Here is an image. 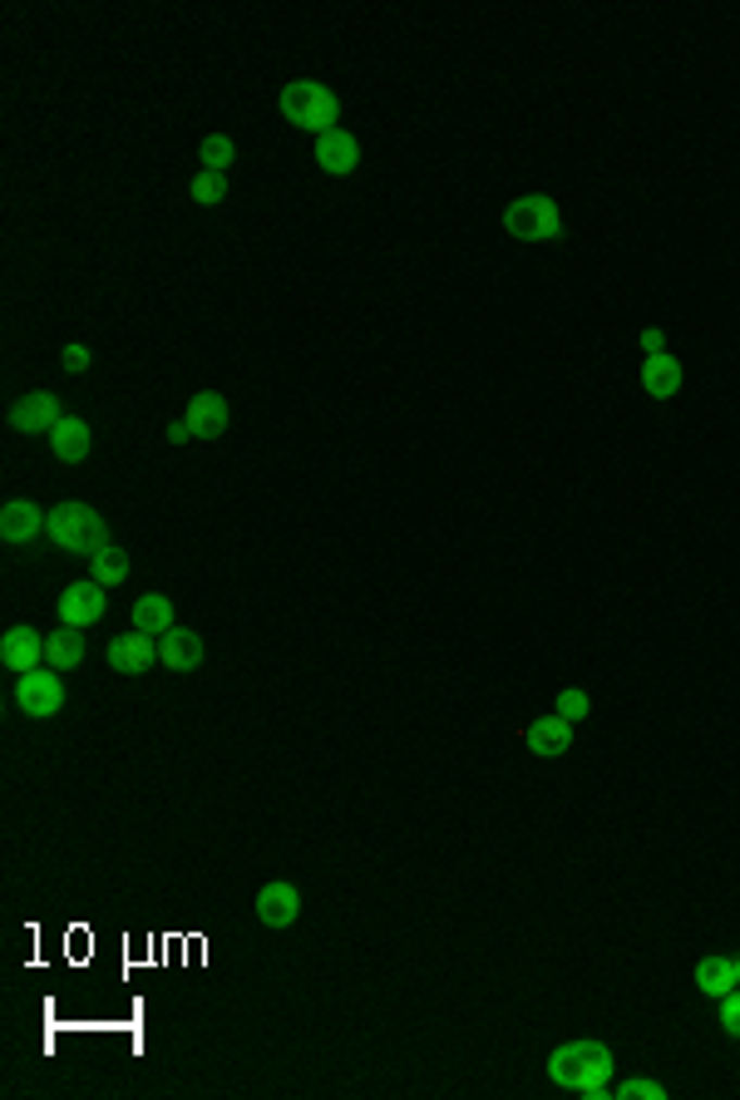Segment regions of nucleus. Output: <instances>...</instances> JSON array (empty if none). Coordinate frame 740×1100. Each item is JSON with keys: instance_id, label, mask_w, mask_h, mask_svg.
<instances>
[{"instance_id": "nucleus-16", "label": "nucleus", "mask_w": 740, "mask_h": 1100, "mask_svg": "<svg viewBox=\"0 0 740 1100\" xmlns=\"http://www.w3.org/2000/svg\"><path fill=\"white\" fill-rule=\"evenodd\" d=\"M50 449H54V460H65V464H79L89 454V425L79 415H65L60 425L50 429Z\"/></svg>"}, {"instance_id": "nucleus-26", "label": "nucleus", "mask_w": 740, "mask_h": 1100, "mask_svg": "<svg viewBox=\"0 0 740 1100\" xmlns=\"http://www.w3.org/2000/svg\"><path fill=\"white\" fill-rule=\"evenodd\" d=\"M553 711H559V716H568V721H582V716H588V696H582V691H563Z\"/></svg>"}, {"instance_id": "nucleus-9", "label": "nucleus", "mask_w": 740, "mask_h": 1100, "mask_svg": "<svg viewBox=\"0 0 740 1100\" xmlns=\"http://www.w3.org/2000/svg\"><path fill=\"white\" fill-rule=\"evenodd\" d=\"M0 662L11 666L15 676L40 672L45 666V637L35 627H11L5 637H0Z\"/></svg>"}, {"instance_id": "nucleus-3", "label": "nucleus", "mask_w": 740, "mask_h": 1100, "mask_svg": "<svg viewBox=\"0 0 740 1100\" xmlns=\"http://www.w3.org/2000/svg\"><path fill=\"white\" fill-rule=\"evenodd\" d=\"M45 534H50L54 548H65V553H79V558H95L99 548H109V524L99 518L89 503H60V509H50V524H45Z\"/></svg>"}, {"instance_id": "nucleus-24", "label": "nucleus", "mask_w": 740, "mask_h": 1100, "mask_svg": "<svg viewBox=\"0 0 740 1100\" xmlns=\"http://www.w3.org/2000/svg\"><path fill=\"white\" fill-rule=\"evenodd\" d=\"M60 365H65L70 375H89V346H79V341H70L65 351H60Z\"/></svg>"}, {"instance_id": "nucleus-18", "label": "nucleus", "mask_w": 740, "mask_h": 1100, "mask_svg": "<svg viewBox=\"0 0 740 1100\" xmlns=\"http://www.w3.org/2000/svg\"><path fill=\"white\" fill-rule=\"evenodd\" d=\"M528 740H534V755H548V760H553V755H563V750L573 746V721L553 711V716H543L534 730H528Z\"/></svg>"}, {"instance_id": "nucleus-12", "label": "nucleus", "mask_w": 740, "mask_h": 1100, "mask_svg": "<svg viewBox=\"0 0 740 1100\" xmlns=\"http://www.w3.org/2000/svg\"><path fill=\"white\" fill-rule=\"evenodd\" d=\"M45 524H50V513H40L30 499H11L0 509V538L5 543H30L35 534H45Z\"/></svg>"}, {"instance_id": "nucleus-5", "label": "nucleus", "mask_w": 740, "mask_h": 1100, "mask_svg": "<svg viewBox=\"0 0 740 1100\" xmlns=\"http://www.w3.org/2000/svg\"><path fill=\"white\" fill-rule=\"evenodd\" d=\"M15 705H21L25 716H35V721L54 716V711L65 705V682H60V672H50V666H40V672H25L21 682H15Z\"/></svg>"}, {"instance_id": "nucleus-7", "label": "nucleus", "mask_w": 740, "mask_h": 1100, "mask_svg": "<svg viewBox=\"0 0 740 1100\" xmlns=\"http://www.w3.org/2000/svg\"><path fill=\"white\" fill-rule=\"evenodd\" d=\"M109 666L124 676H143L149 666H159V637L149 632H124L109 641Z\"/></svg>"}, {"instance_id": "nucleus-29", "label": "nucleus", "mask_w": 740, "mask_h": 1100, "mask_svg": "<svg viewBox=\"0 0 740 1100\" xmlns=\"http://www.w3.org/2000/svg\"><path fill=\"white\" fill-rule=\"evenodd\" d=\"M642 1100H666V1090L656 1080H642Z\"/></svg>"}, {"instance_id": "nucleus-25", "label": "nucleus", "mask_w": 740, "mask_h": 1100, "mask_svg": "<svg viewBox=\"0 0 740 1100\" xmlns=\"http://www.w3.org/2000/svg\"><path fill=\"white\" fill-rule=\"evenodd\" d=\"M720 1026H726V1037H740V987L720 997Z\"/></svg>"}, {"instance_id": "nucleus-22", "label": "nucleus", "mask_w": 740, "mask_h": 1100, "mask_svg": "<svg viewBox=\"0 0 740 1100\" xmlns=\"http://www.w3.org/2000/svg\"><path fill=\"white\" fill-rule=\"evenodd\" d=\"M198 159H203V173H227L233 168V159H237V149H233L227 134H208L203 149H198Z\"/></svg>"}, {"instance_id": "nucleus-23", "label": "nucleus", "mask_w": 740, "mask_h": 1100, "mask_svg": "<svg viewBox=\"0 0 740 1100\" xmlns=\"http://www.w3.org/2000/svg\"><path fill=\"white\" fill-rule=\"evenodd\" d=\"M223 198H227V178H223V173H198V178H193V203L213 208V203H223Z\"/></svg>"}, {"instance_id": "nucleus-4", "label": "nucleus", "mask_w": 740, "mask_h": 1100, "mask_svg": "<svg viewBox=\"0 0 740 1100\" xmlns=\"http://www.w3.org/2000/svg\"><path fill=\"white\" fill-rule=\"evenodd\" d=\"M504 227L518 237V242H559L563 233V217H559V203L548 192H528L518 203L504 208Z\"/></svg>"}, {"instance_id": "nucleus-27", "label": "nucleus", "mask_w": 740, "mask_h": 1100, "mask_svg": "<svg viewBox=\"0 0 740 1100\" xmlns=\"http://www.w3.org/2000/svg\"><path fill=\"white\" fill-rule=\"evenodd\" d=\"M642 346H647V355H662V351H666L662 332H642Z\"/></svg>"}, {"instance_id": "nucleus-30", "label": "nucleus", "mask_w": 740, "mask_h": 1100, "mask_svg": "<svg viewBox=\"0 0 740 1100\" xmlns=\"http://www.w3.org/2000/svg\"><path fill=\"white\" fill-rule=\"evenodd\" d=\"M736 987H740V962H736Z\"/></svg>"}, {"instance_id": "nucleus-21", "label": "nucleus", "mask_w": 740, "mask_h": 1100, "mask_svg": "<svg viewBox=\"0 0 740 1100\" xmlns=\"http://www.w3.org/2000/svg\"><path fill=\"white\" fill-rule=\"evenodd\" d=\"M89 567H95V583H99V588H118V583L129 577V553L109 543V548H99V553L89 558Z\"/></svg>"}, {"instance_id": "nucleus-17", "label": "nucleus", "mask_w": 740, "mask_h": 1100, "mask_svg": "<svg viewBox=\"0 0 740 1100\" xmlns=\"http://www.w3.org/2000/svg\"><path fill=\"white\" fill-rule=\"evenodd\" d=\"M642 385L652 400H672L676 390H681V365H676V355H647L642 365Z\"/></svg>"}, {"instance_id": "nucleus-13", "label": "nucleus", "mask_w": 740, "mask_h": 1100, "mask_svg": "<svg viewBox=\"0 0 740 1100\" xmlns=\"http://www.w3.org/2000/svg\"><path fill=\"white\" fill-rule=\"evenodd\" d=\"M301 913V893L291 884H267L258 893V918L267 923V928H291Z\"/></svg>"}, {"instance_id": "nucleus-2", "label": "nucleus", "mask_w": 740, "mask_h": 1100, "mask_svg": "<svg viewBox=\"0 0 740 1100\" xmlns=\"http://www.w3.org/2000/svg\"><path fill=\"white\" fill-rule=\"evenodd\" d=\"M281 114H287V124L312 128L316 139H322V134L341 128L336 124V118H341V95L326 89L322 79H291V85L281 89Z\"/></svg>"}, {"instance_id": "nucleus-6", "label": "nucleus", "mask_w": 740, "mask_h": 1100, "mask_svg": "<svg viewBox=\"0 0 740 1100\" xmlns=\"http://www.w3.org/2000/svg\"><path fill=\"white\" fill-rule=\"evenodd\" d=\"M109 588H99L95 577H89V583H70L65 592H60V602H54V608H60V627H95L99 617H104V608H109V598H104Z\"/></svg>"}, {"instance_id": "nucleus-8", "label": "nucleus", "mask_w": 740, "mask_h": 1100, "mask_svg": "<svg viewBox=\"0 0 740 1100\" xmlns=\"http://www.w3.org/2000/svg\"><path fill=\"white\" fill-rule=\"evenodd\" d=\"M159 666L163 672H198L203 666V637L188 627H168L159 637Z\"/></svg>"}, {"instance_id": "nucleus-10", "label": "nucleus", "mask_w": 740, "mask_h": 1100, "mask_svg": "<svg viewBox=\"0 0 740 1100\" xmlns=\"http://www.w3.org/2000/svg\"><path fill=\"white\" fill-rule=\"evenodd\" d=\"M60 400L50 396V390H30V396H21L11 405V425L21 429V435H40V429H54L60 425Z\"/></svg>"}, {"instance_id": "nucleus-14", "label": "nucleus", "mask_w": 740, "mask_h": 1100, "mask_svg": "<svg viewBox=\"0 0 740 1100\" xmlns=\"http://www.w3.org/2000/svg\"><path fill=\"white\" fill-rule=\"evenodd\" d=\"M316 163H322L326 173H355V163H361V143H355L346 128H331V134L316 139Z\"/></svg>"}, {"instance_id": "nucleus-1", "label": "nucleus", "mask_w": 740, "mask_h": 1100, "mask_svg": "<svg viewBox=\"0 0 740 1100\" xmlns=\"http://www.w3.org/2000/svg\"><path fill=\"white\" fill-rule=\"evenodd\" d=\"M548 1076L582 1100H602L612 1080V1051L602 1041H568L548 1057Z\"/></svg>"}, {"instance_id": "nucleus-20", "label": "nucleus", "mask_w": 740, "mask_h": 1100, "mask_svg": "<svg viewBox=\"0 0 740 1100\" xmlns=\"http://www.w3.org/2000/svg\"><path fill=\"white\" fill-rule=\"evenodd\" d=\"M173 627V602L163 592H149V598L134 602V632H149V637H163Z\"/></svg>"}, {"instance_id": "nucleus-11", "label": "nucleus", "mask_w": 740, "mask_h": 1100, "mask_svg": "<svg viewBox=\"0 0 740 1100\" xmlns=\"http://www.w3.org/2000/svg\"><path fill=\"white\" fill-rule=\"evenodd\" d=\"M188 429H193V439H217L227 435V420H233V410H227V400L217 396V390H203V396H193V405H188Z\"/></svg>"}, {"instance_id": "nucleus-28", "label": "nucleus", "mask_w": 740, "mask_h": 1100, "mask_svg": "<svg viewBox=\"0 0 740 1100\" xmlns=\"http://www.w3.org/2000/svg\"><path fill=\"white\" fill-rule=\"evenodd\" d=\"M168 439H173V445H183V439H193V429H188V420H173V425H168Z\"/></svg>"}, {"instance_id": "nucleus-19", "label": "nucleus", "mask_w": 740, "mask_h": 1100, "mask_svg": "<svg viewBox=\"0 0 740 1100\" xmlns=\"http://www.w3.org/2000/svg\"><path fill=\"white\" fill-rule=\"evenodd\" d=\"M697 987L706 997H716V1002L720 997H730L736 992V962L730 958H701L697 962Z\"/></svg>"}, {"instance_id": "nucleus-15", "label": "nucleus", "mask_w": 740, "mask_h": 1100, "mask_svg": "<svg viewBox=\"0 0 740 1100\" xmlns=\"http://www.w3.org/2000/svg\"><path fill=\"white\" fill-rule=\"evenodd\" d=\"M85 662V632L79 627H60L45 637V666L50 672H75Z\"/></svg>"}]
</instances>
